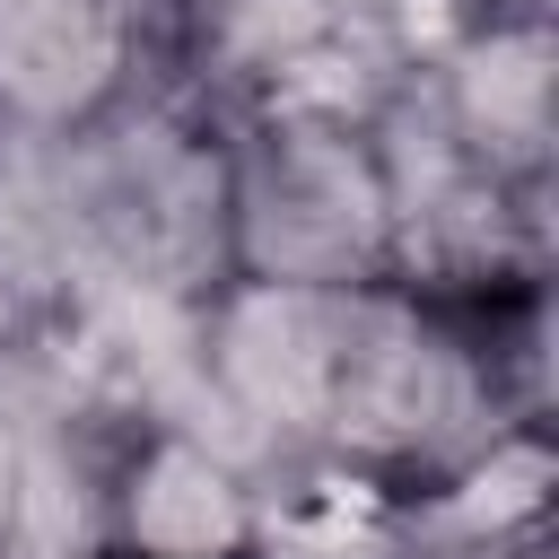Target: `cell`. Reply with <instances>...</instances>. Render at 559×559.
Here are the masks:
<instances>
[{
	"instance_id": "obj_1",
	"label": "cell",
	"mask_w": 559,
	"mask_h": 559,
	"mask_svg": "<svg viewBox=\"0 0 559 559\" xmlns=\"http://www.w3.org/2000/svg\"><path fill=\"white\" fill-rule=\"evenodd\" d=\"M402 253V166L358 114L262 105L227 140V280L367 288Z\"/></svg>"
},
{
	"instance_id": "obj_2",
	"label": "cell",
	"mask_w": 559,
	"mask_h": 559,
	"mask_svg": "<svg viewBox=\"0 0 559 559\" xmlns=\"http://www.w3.org/2000/svg\"><path fill=\"white\" fill-rule=\"evenodd\" d=\"M140 0H0V131L87 140L131 105Z\"/></svg>"
},
{
	"instance_id": "obj_3",
	"label": "cell",
	"mask_w": 559,
	"mask_h": 559,
	"mask_svg": "<svg viewBox=\"0 0 559 559\" xmlns=\"http://www.w3.org/2000/svg\"><path fill=\"white\" fill-rule=\"evenodd\" d=\"M105 550H122V559H262V498L192 428H140L105 480Z\"/></svg>"
},
{
	"instance_id": "obj_4",
	"label": "cell",
	"mask_w": 559,
	"mask_h": 559,
	"mask_svg": "<svg viewBox=\"0 0 559 559\" xmlns=\"http://www.w3.org/2000/svg\"><path fill=\"white\" fill-rule=\"evenodd\" d=\"M550 480H559V463H550V437L533 419L489 428L480 445H463L445 472H428L402 498L411 559H437V550H533L542 515H550Z\"/></svg>"
},
{
	"instance_id": "obj_5",
	"label": "cell",
	"mask_w": 559,
	"mask_h": 559,
	"mask_svg": "<svg viewBox=\"0 0 559 559\" xmlns=\"http://www.w3.org/2000/svg\"><path fill=\"white\" fill-rule=\"evenodd\" d=\"M26 437H17V419L0 411V559H9V542H17V524H26Z\"/></svg>"
},
{
	"instance_id": "obj_6",
	"label": "cell",
	"mask_w": 559,
	"mask_h": 559,
	"mask_svg": "<svg viewBox=\"0 0 559 559\" xmlns=\"http://www.w3.org/2000/svg\"><path fill=\"white\" fill-rule=\"evenodd\" d=\"M437 559H542V542L533 550H437Z\"/></svg>"
},
{
	"instance_id": "obj_7",
	"label": "cell",
	"mask_w": 559,
	"mask_h": 559,
	"mask_svg": "<svg viewBox=\"0 0 559 559\" xmlns=\"http://www.w3.org/2000/svg\"><path fill=\"white\" fill-rule=\"evenodd\" d=\"M96 559H122V550H96Z\"/></svg>"
}]
</instances>
